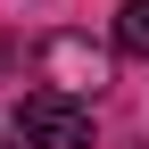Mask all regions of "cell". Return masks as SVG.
Instances as JSON below:
<instances>
[{
	"label": "cell",
	"instance_id": "7a4b0ae2",
	"mask_svg": "<svg viewBox=\"0 0 149 149\" xmlns=\"http://www.w3.org/2000/svg\"><path fill=\"white\" fill-rule=\"evenodd\" d=\"M42 74H50V91H66V100H91V91L108 83V50L91 42V33H50L42 42Z\"/></svg>",
	"mask_w": 149,
	"mask_h": 149
},
{
	"label": "cell",
	"instance_id": "277c9868",
	"mask_svg": "<svg viewBox=\"0 0 149 149\" xmlns=\"http://www.w3.org/2000/svg\"><path fill=\"white\" fill-rule=\"evenodd\" d=\"M0 149H17V141H8V133H0Z\"/></svg>",
	"mask_w": 149,
	"mask_h": 149
},
{
	"label": "cell",
	"instance_id": "3957f363",
	"mask_svg": "<svg viewBox=\"0 0 149 149\" xmlns=\"http://www.w3.org/2000/svg\"><path fill=\"white\" fill-rule=\"evenodd\" d=\"M116 50L149 58V0H124V8H116Z\"/></svg>",
	"mask_w": 149,
	"mask_h": 149
},
{
	"label": "cell",
	"instance_id": "6da1fadb",
	"mask_svg": "<svg viewBox=\"0 0 149 149\" xmlns=\"http://www.w3.org/2000/svg\"><path fill=\"white\" fill-rule=\"evenodd\" d=\"M17 141L25 149H91V100L25 91V100H17Z\"/></svg>",
	"mask_w": 149,
	"mask_h": 149
}]
</instances>
